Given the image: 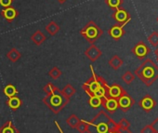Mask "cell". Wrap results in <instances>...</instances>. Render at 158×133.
<instances>
[{
  "label": "cell",
  "instance_id": "obj_17",
  "mask_svg": "<svg viewBox=\"0 0 158 133\" xmlns=\"http://www.w3.org/2000/svg\"><path fill=\"white\" fill-rule=\"evenodd\" d=\"M4 92H5V94H6L8 97H13V96L17 93V90H16V89H15L13 86L9 85V86H7V87L5 88Z\"/></svg>",
  "mask_w": 158,
  "mask_h": 133
},
{
  "label": "cell",
  "instance_id": "obj_13",
  "mask_svg": "<svg viewBox=\"0 0 158 133\" xmlns=\"http://www.w3.org/2000/svg\"><path fill=\"white\" fill-rule=\"evenodd\" d=\"M80 119H79L76 115H74V114H72L67 120H66V122H67V124L71 127H77V125L80 123Z\"/></svg>",
  "mask_w": 158,
  "mask_h": 133
},
{
  "label": "cell",
  "instance_id": "obj_2",
  "mask_svg": "<svg viewBox=\"0 0 158 133\" xmlns=\"http://www.w3.org/2000/svg\"><path fill=\"white\" fill-rule=\"evenodd\" d=\"M117 102H118V107H120V109L126 113L133 106L135 101L126 92L125 94H123L121 97L117 99Z\"/></svg>",
  "mask_w": 158,
  "mask_h": 133
},
{
  "label": "cell",
  "instance_id": "obj_22",
  "mask_svg": "<svg viewBox=\"0 0 158 133\" xmlns=\"http://www.w3.org/2000/svg\"><path fill=\"white\" fill-rule=\"evenodd\" d=\"M105 94H106V89H105V88H103L102 86H101L96 91L93 92V96H96V97H99V98L104 97Z\"/></svg>",
  "mask_w": 158,
  "mask_h": 133
},
{
  "label": "cell",
  "instance_id": "obj_3",
  "mask_svg": "<svg viewBox=\"0 0 158 133\" xmlns=\"http://www.w3.org/2000/svg\"><path fill=\"white\" fill-rule=\"evenodd\" d=\"M132 52L139 59H144L151 52V49L143 41H140L135 45V47L132 48Z\"/></svg>",
  "mask_w": 158,
  "mask_h": 133
},
{
  "label": "cell",
  "instance_id": "obj_16",
  "mask_svg": "<svg viewBox=\"0 0 158 133\" xmlns=\"http://www.w3.org/2000/svg\"><path fill=\"white\" fill-rule=\"evenodd\" d=\"M102 103V98H99V97H96V96H92L90 98V100H89V104L94 108H98Z\"/></svg>",
  "mask_w": 158,
  "mask_h": 133
},
{
  "label": "cell",
  "instance_id": "obj_28",
  "mask_svg": "<svg viewBox=\"0 0 158 133\" xmlns=\"http://www.w3.org/2000/svg\"><path fill=\"white\" fill-rule=\"evenodd\" d=\"M50 76H51L53 78H57V77L60 76V72H58V71L55 69L54 71H51V73H50Z\"/></svg>",
  "mask_w": 158,
  "mask_h": 133
},
{
  "label": "cell",
  "instance_id": "obj_10",
  "mask_svg": "<svg viewBox=\"0 0 158 133\" xmlns=\"http://www.w3.org/2000/svg\"><path fill=\"white\" fill-rule=\"evenodd\" d=\"M109 64L112 66V67H113L114 70H117V69H119V68L121 67V66L123 65V60H122L118 56H114V57H113V58L110 60Z\"/></svg>",
  "mask_w": 158,
  "mask_h": 133
},
{
  "label": "cell",
  "instance_id": "obj_31",
  "mask_svg": "<svg viewBox=\"0 0 158 133\" xmlns=\"http://www.w3.org/2000/svg\"><path fill=\"white\" fill-rule=\"evenodd\" d=\"M157 62H158V58H157Z\"/></svg>",
  "mask_w": 158,
  "mask_h": 133
},
{
  "label": "cell",
  "instance_id": "obj_32",
  "mask_svg": "<svg viewBox=\"0 0 158 133\" xmlns=\"http://www.w3.org/2000/svg\"><path fill=\"white\" fill-rule=\"evenodd\" d=\"M0 133H1V131H0Z\"/></svg>",
  "mask_w": 158,
  "mask_h": 133
},
{
  "label": "cell",
  "instance_id": "obj_6",
  "mask_svg": "<svg viewBox=\"0 0 158 133\" xmlns=\"http://www.w3.org/2000/svg\"><path fill=\"white\" fill-rule=\"evenodd\" d=\"M125 93H126L125 90L119 85H113L111 88L108 89V94H109L110 98H114L116 100Z\"/></svg>",
  "mask_w": 158,
  "mask_h": 133
},
{
  "label": "cell",
  "instance_id": "obj_9",
  "mask_svg": "<svg viewBox=\"0 0 158 133\" xmlns=\"http://www.w3.org/2000/svg\"><path fill=\"white\" fill-rule=\"evenodd\" d=\"M110 35L114 38V39H119L123 35H124V30H123V25H115L110 30Z\"/></svg>",
  "mask_w": 158,
  "mask_h": 133
},
{
  "label": "cell",
  "instance_id": "obj_21",
  "mask_svg": "<svg viewBox=\"0 0 158 133\" xmlns=\"http://www.w3.org/2000/svg\"><path fill=\"white\" fill-rule=\"evenodd\" d=\"M86 35L89 38H95L97 35H98V30L97 28L95 27H89L87 32H86Z\"/></svg>",
  "mask_w": 158,
  "mask_h": 133
},
{
  "label": "cell",
  "instance_id": "obj_14",
  "mask_svg": "<svg viewBox=\"0 0 158 133\" xmlns=\"http://www.w3.org/2000/svg\"><path fill=\"white\" fill-rule=\"evenodd\" d=\"M117 125H118L119 132H120V131L127 130V129H129V127H130V123H129L126 118H122V119L120 120V122H119Z\"/></svg>",
  "mask_w": 158,
  "mask_h": 133
},
{
  "label": "cell",
  "instance_id": "obj_20",
  "mask_svg": "<svg viewBox=\"0 0 158 133\" xmlns=\"http://www.w3.org/2000/svg\"><path fill=\"white\" fill-rule=\"evenodd\" d=\"M50 104H52L54 107H58L61 104V98L59 95L51 96L50 98Z\"/></svg>",
  "mask_w": 158,
  "mask_h": 133
},
{
  "label": "cell",
  "instance_id": "obj_30",
  "mask_svg": "<svg viewBox=\"0 0 158 133\" xmlns=\"http://www.w3.org/2000/svg\"><path fill=\"white\" fill-rule=\"evenodd\" d=\"M111 133H118V132H111Z\"/></svg>",
  "mask_w": 158,
  "mask_h": 133
},
{
  "label": "cell",
  "instance_id": "obj_25",
  "mask_svg": "<svg viewBox=\"0 0 158 133\" xmlns=\"http://www.w3.org/2000/svg\"><path fill=\"white\" fill-rule=\"evenodd\" d=\"M140 133H154L151 125H146L140 129Z\"/></svg>",
  "mask_w": 158,
  "mask_h": 133
},
{
  "label": "cell",
  "instance_id": "obj_18",
  "mask_svg": "<svg viewBox=\"0 0 158 133\" xmlns=\"http://www.w3.org/2000/svg\"><path fill=\"white\" fill-rule=\"evenodd\" d=\"M89 125L83 121H80V123H79L76 127V129L80 133H86L87 131H89Z\"/></svg>",
  "mask_w": 158,
  "mask_h": 133
},
{
  "label": "cell",
  "instance_id": "obj_8",
  "mask_svg": "<svg viewBox=\"0 0 158 133\" xmlns=\"http://www.w3.org/2000/svg\"><path fill=\"white\" fill-rule=\"evenodd\" d=\"M0 131H1V133H19L18 129L12 124L11 121H9V122L5 123L1 127V128H0Z\"/></svg>",
  "mask_w": 158,
  "mask_h": 133
},
{
  "label": "cell",
  "instance_id": "obj_27",
  "mask_svg": "<svg viewBox=\"0 0 158 133\" xmlns=\"http://www.w3.org/2000/svg\"><path fill=\"white\" fill-rule=\"evenodd\" d=\"M11 3V0H0V4L3 7H9Z\"/></svg>",
  "mask_w": 158,
  "mask_h": 133
},
{
  "label": "cell",
  "instance_id": "obj_12",
  "mask_svg": "<svg viewBox=\"0 0 158 133\" xmlns=\"http://www.w3.org/2000/svg\"><path fill=\"white\" fill-rule=\"evenodd\" d=\"M8 104L12 109H18L21 106V100L17 97H10L8 102Z\"/></svg>",
  "mask_w": 158,
  "mask_h": 133
},
{
  "label": "cell",
  "instance_id": "obj_29",
  "mask_svg": "<svg viewBox=\"0 0 158 133\" xmlns=\"http://www.w3.org/2000/svg\"><path fill=\"white\" fill-rule=\"evenodd\" d=\"M154 54H155L156 58H158V46L156 47V48H155V50H154Z\"/></svg>",
  "mask_w": 158,
  "mask_h": 133
},
{
  "label": "cell",
  "instance_id": "obj_26",
  "mask_svg": "<svg viewBox=\"0 0 158 133\" xmlns=\"http://www.w3.org/2000/svg\"><path fill=\"white\" fill-rule=\"evenodd\" d=\"M151 126H152V128L153 132H154V133H158V117L155 118V119L152 122Z\"/></svg>",
  "mask_w": 158,
  "mask_h": 133
},
{
  "label": "cell",
  "instance_id": "obj_7",
  "mask_svg": "<svg viewBox=\"0 0 158 133\" xmlns=\"http://www.w3.org/2000/svg\"><path fill=\"white\" fill-rule=\"evenodd\" d=\"M103 105H104V107H105L110 113H114V112L118 108L117 100H116V99H114V98H109V99H107Z\"/></svg>",
  "mask_w": 158,
  "mask_h": 133
},
{
  "label": "cell",
  "instance_id": "obj_15",
  "mask_svg": "<svg viewBox=\"0 0 158 133\" xmlns=\"http://www.w3.org/2000/svg\"><path fill=\"white\" fill-rule=\"evenodd\" d=\"M148 40H149L150 44H151L152 47H157V46H158V32H153V33H152V34L149 35Z\"/></svg>",
  "mask_w": 158,
  "mask_h": 133
},
{
  "label": "cell",
  "instance_id": "obj_5",
  "mask_svg": "<svg viewBox=\"0 0 158 133\" xmlns=\"http://www.w3.org/2000/svg\"><path fill=\"white\" fill-rule=\"evenodd\" d=\"M114 19L116 20V22L122 23L123 26L130 21V17L128 13L125 10H121V9L117 10V11L114 13Z\"/></svg>",
  "mask_w": 158,
  "mask_h": 133
},
{
  "label": "cell",
  "instance_id": "obj_11",
  "mask_svg": "<svg viewBox=\"0 0 158 133\" xmlns=\"http://www.w3.org/2000/svg\"><path fill=\"white\" fill-rule=\"evenodd\" d=\"M122 79H123V81H124L126 84L129 85V84H131V83L134 81V79H135V75H134L133 73H131L130 71H127V72L123 75Z\"/></svg>",
  "mask_w": 158,
  "mask_h": 133
},
{
  "label": "cell",
  "instance_id": "obj_1",
  "mask_svg": "<svg viewBox=\"0 0 158 133\" xmlns=\"http://www.w3.org/2000/svg\"><path fill=\"white\" fill-rule=\"evenodd\" d=\"M135 75L144 85L150 87L158 79V66L151 59H146L135 70Z\"/></svg>",
  "mask_w": 158,
  "mask_h": 133
},
{
  "label": "cell",
  "instance_id": "obj_4",
  "mask_svg": "<svg viewBox=\"0 0 158 133\" xmlns=\"http://www.w3.org/2000/svg\"><path fill=\"white\" fill-rule=\"evenodd\" d=\"M139 105L146 112V113H150L156 105L155 101L150 96V95H145L139 102Z\"/></svg>",
  "mask_w": 158,
  "mask_h": 133
},
{
  "label": "cell",
  "instance_id": "obj_24",
  "mask_svg": "<svg viewBox=\"0 0 158 133\" xmlns=\"http://www.w3.org/2000/svg\"><path fill=\"white\" fill-rule=\"evenodd\" d=\"M102 85H101V83L99 82V81H93V82H91L90 84H89V90L93 93L94 91H96L100 87H101Z\"/></svg>",
  "mask_w": 158,
  "mask_h": 133
},
{
  "label": "cell",
  "instance_id": "obj_19",
  "mask_svg": "<svg viewBox=\"0 0 158 133\" xmlns=\"http://www.w3.org/2000/svg\"><path fill=\"white\" fill-rule=\"evenodd\" d=\"M3 13H4V16H5L8 20H12V19L16 16L15 10H14L13 9H11V8H9V9L5 10L3 11Z\"/></svg>",
  "mask_w": 158,
  "mask_h": 133
},
{
  "label": "cell",
  "instance_id": "obj_23",
  "mask_svg": "<svg viewBox=\"0 0 158 133\" xmlns=\"http://www.w3.org/2000/svg\"><path fill=\"white\" fill-rule=\"evenodd\" d=\"M107 3L111 8L117 9L122 3V0H107Z\"/></svg>",
  "mask_w": 158,
  "mask_h": 133
}]
</instances>
